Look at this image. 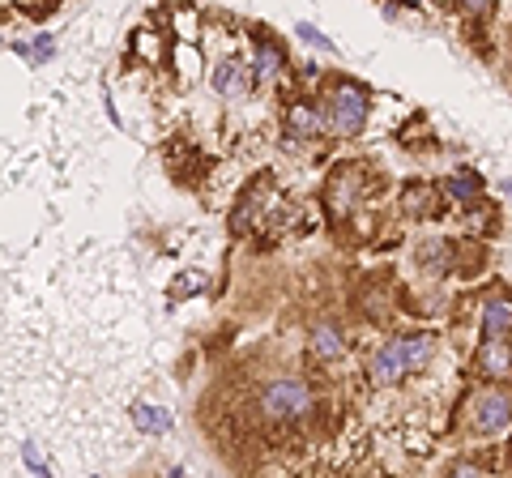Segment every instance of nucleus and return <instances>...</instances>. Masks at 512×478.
I'll list each match as a JSON object with an SVG mask.
<instances>
[{"label":"nucleus","mask_w":512,"mask_h":478,"mask_svg":"<svg viewBox=\"0 0 512 478\" xmlns=\"http://www.w3.org/2000/svg\"><path fill=\"white\" fill-rule=\"evenodd\" d=\"M431 355H436V333H393L389 342H380L372 350V359H367V376H372V385H397V380H406L414 372H423Z\"/></svg>","instance_id":"nucleus-1"},{"label":"nucleus","mask_w":512,"mask_h":478,"mask_svg":"<svg viewBox=\"0 0 512 478\" xmlns=\"http://www.w3.org/2000/svg\"><path fill=\"white\" fill-rule=\"evenodd\" d=\"M256 406H261L265 423L291 427V423L308 419L312 406H316V397H312V385L303 376H274V380H265V385H261V393H256Z\"/></svg>","instance_id":"nucleus-2"},{"label":"nucleus","mask_w":512,"mask_h":478,"mask_svg":"<svg viewBox=\"0 0 512 478\" xmlns=\"http://www.w3.org/2000/svg\"><path fill=\"white\" fill-rule=\"evenodd\" d=\"M320 111H325V124H329V133H338V137H355L363 129V120H367V90L359 82H333L329 90V99L320 103Z\"/></svg>","instance_id":"nucleus-3"},{"label":"nucleus","mask_w":512,"mask_h":478,"mask_svg":"<svg viewBox=\"0 0 512 478\" xmlns=\"http://www.w3.org/2000/svg\"><path fill=\"white\" fill-rule=\"evenodd\" d=\"M508 423H512V393L508 389H487V393L474 397L470 427L478 436H495V432H504Z\"/></svg>","instance_id":"nucleus-4"},{"label":"nucleus","mask_w":512,"mask_h":478,"mask_svg":"<svg viewBox=\"0 0 512 478\" xmlns=\"http://www.w3.org/2000/svg\"><path fill=\"white\" fill-rule=\"evenodd\" d=\"M325 129H329V124H325V111L312 107V103H291V111H286V120H282L286 146H308V141H316Z\"/></svg>","instance_id":"nucleus-5"},{"label":"nucleus","mask_w":512,"mask_h":478,"mask_svg":"<svg viewBox=\"0 0 512 478\" xmlns=\"http://www.w3.org/2000/svg\"><path fill=\"white\" fill-rule=\"evenodd\" d=\"M512 333V299L504 291H491L483 299V342H504Z\"/></svg>","instance_id":"nucleus-6"},{"label":"nucleus","mask_w":512,"mask_h":478,"mask_svg":"<svg viewBox=\"0 0 512 478\" xmlns=\"http://www.w3.org/2000/svg\"><path fill=\"white\" fill-rule=\"evenodd\" d=\"M308 350H312L316 363H338V359L346 355L342 329L333 325V321H312V329H308Z\"/></svg>","instance_id":"nucleus-7"},{"label":"nucleus","mask_w":512,"mask_h":478,"mask_svg":"<svg viewBox=\"0 0 512 478\" xmlns=\"http://www.w3.org/2000/svg\"><path fill=\"white\" fill-rule=\"evenodd\" d=\"M252 82H256V77H252V69H248L239 56H222V60H218V69H214V90H218V94H227V99H239V94H244Z\"/></svg>","instance_id":"nucleus-8"},{"label":"nucleus","mask_w":512,"mask_h":478,"mask_svg":"<svg viewBox=\"0 0 512 478\" xmlns=\"http://www.w3.org/2000/svg\"><path fill=\"white\" fill-rule=\"evenodd\" d=\"M478 372L487 380H508L512 376V346L508 342H483V350H478Z\"/></svg>","instance_id":"nucleus-9"},{"label":"nucleus","mask_w":512,"mask_h":478,"mask_svg":"<svg viewBox=\"0 0 512 478\" xmlns=\"http://www.w3.org/2000/svg\"><path fill=\"white\" fill-rule=\"evenodd\" d=\"M286 69V56L274 39H256V60H252V77L256 82H274V77Z\"/></svg>","instance_id":"nucleus-10"},{"label":"nucleus","mask_w":512,"mask_h":478,"mask_svg":"<svg viewBox=\"0 0 512 478\" xmlns=\"http://www.w3.org/2000/svg\"><path fill=\"white\" fill-rule=\"evenodd\" d=\"M355 184H359V167H342L338 175H333V184H329V210L333 214H346V210H355Z\"/></svg>","instance_id":"nucleus-11"},{"label":"nucleus","mask_w":512,"mask_h":478,"mask_svg":"<svg viewBox=\"0 0 512 478\" xmlns=\"http://www.w3.org/2000/svg\"><path fill=\"white\" fill-rule=\"evenodd\" d=\"M402 210H406V214H414V218L436 214V188L423 184V180L406 184V193H402Z\"/></svg>","instance_id":"nucleus-12"},{"label":"nucleus","mask_w":512,"mask_h":478,"mask_svg":"<svg viewBox=\"0 0 512 478\" xmlns=\"http://www.w3.org/2000/svg\"><path fill=\"white\" fill-rule=\"evenodd\" d=\"M133 419H137V427H141V432H167V427H171L167 410H163V406H150V402L133 406Z\"/></svg>","instance_id":"nucleus-13"},{"label":"nucleus","mask_w":512,"mask_h":478,"mask_svg":"<svg viewBox=\"0 0 512 478\" xmlns=\"http://www.w3.org/2000/svg\"><path fill=\"white\" fill-rule=\"evenodd\" d=\"M478 175L474 171H453L448 175V197H457V201H478Z\"/></svg>","instance_id":"nucleus-14"},{"label":"nucleus","mask_w":512,"mask_h":478,"mask_svg":"<svg viewBox=\"0 0 512 478\" xmlns=\"http://www.w3.org/2000/svg\"><path fill=\"white\" fill-rule=\"evenodd\" d=\"M444 478H483V470H478V466H474V461H457V466H453V470H448Z\"/></svg>","instance_id":"nucleus-15"}]
</instances>
